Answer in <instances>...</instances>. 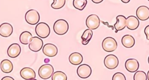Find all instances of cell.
<instances>
[{"mask_svg": "<svg viewBox=\"0 0 149 80\" xmlns=\"http://www.w3.org/2000/svg\"><path fill=\"white\" fill-rule=\"evenodd\" d=\"M13 32V26L8 22H4L0 25V35L4 37L10 36Z\"/></svg>", "mask_w": 149, "mask_h": 80, "instance_id": "obj_14", "label": "cell"}, {"mask_svg": "<svg viewBox=\"0 0 149 80\" xmlns=\"http://www.w3.org/2000/svg\"><path fill=\"white\" fill-rule=\"evenodd\" d=\"M126 69L130 73H134L139 68V63L136 59H129L125 62Z\"/></svg>", "mask_w": 149, "mask_h": 80, "instance_id": "obj_15", "label": "cell"}, {"mask_svg": "<svg viewBox=\"0 0 149 80\" xmlns=\"http://www.w3.org/2000/svg\"><path fill=\"white\" fill-rule=\"evenodd\" d=\"M21 77L26 80L34 79L36 78V73L33 69L30 67H24L20 72Z\"/></svg>", "mask_w": 149, "mask_h": 80, "instance_id": "obj_13", "label": "cell"}, {"mask_svg": "<svg viewBox=\"0 0 149 80\" xmlns=\"http://www.w3.org/2000/svg\"><path fill=\"white\" fill-rule=\"evenodd\" d=\"M87 3V0H73V5L74 8L79 10H83Z\"/></svg>", "mask_w": 149, "mask_h": 80, "instance_id": "obj_23", "label": "cell"}, {"mask_svg": "<svg viewBox=\"0 0 149 80\" xmlns=\"http://www.w3.org/2000/svg\"><path fill=\"white\" fill-rule=\"evenodd\" d=\"M94 3H100L101 2H102L104 0H91Z\"/></svg>", "mask_w": 149, "mask_h": 80, "instance_id": "obj_30", "label": "cell"}, {"mask_svg": "<svg viewBox=\"0 0 149 80\" xmlns=\"http://www.w3.org/2000/svg\"><path fill=\"white\" fill-rule=\"evenodd\" d=\"M139 26V19L134 16H130L126 18V27L130 30H135Z\"/></svg>", "mask_w": 149, "mask_h": 80, "instance_id": "obj_17", "label": "cell"}, {"mask_svg": "<svg viewBox=\"0 0 149 80\" xmlns=\"http://www.w3.org/2000/svg\"><path fill=\"white\" fill-rule=\"evenodd\" d=\"M54 73V67L49 64L42 65L38 69V75L42 79H48Z\"/></svg>", "mask_w": 149, "mask_h": 80, "instance_id": "obj_3", "label": "cell"}, {"mask_svg": "<svg viewBox=\"0 0 149 80\" xmlns=\"http://www.w3.org/2000/svg\"><path fill=\"white\" fill-rule=\"evenodd\" d=\"M117 47L116 41L112 37H105L102 42V49L106 52L114 51L117 48Z\"/></svg>", "mask_w": 149, "mask_h": 80, "instance_id": "obj_4", "label": "cell"}, {"mask_svg": "<svg viewBox=\"0 0 149 80\" xmlns=\"http://www.w3.org/2000/svg\"><path fill=\"white\" fill-rule=\"evenodd\" d=\"M134 80H147V74L143 71H137L134 76H133Z\"/></svg>", "mask_w": 149, "mask_h": 80, "instance_id": "obj_25", "label": "cell"}, {"mask_svg": "<svg viewBox=\"0 0 149 80\" xmlns=\"http://www.w3.org/2000/svg\"><path fill=\"white\" fill-rule=\"evenodd\" d=\"M36 33L41 37L45 39L50 34V28L48 25L45 22H40L36 26Z\"/></svg>", "mask_w": 149, "mask_h": 80, "instance_id": "obj_2", "label": "cell"}, {"mask_svg": "<svg viewBox=\"0 0 149 80\" xmlns=\"http://www.w3.org/2000/svg\"><path fill=\"white\" fill-rule=\"evenodd\" d=\"M104 63L107 68L113 70L116 68L118 66L119 60L116 56L110 54L105 56L104 60Z\"/></svg>", "mask_w": 149, "mask_h": 80, "instance_id": "obj_6", "label": "cell"}, {"mask_svg": "<svg viewBox=\"0 0 149 80\" xmlns=\"http://www.w3.org/2000/svg\"><path fill=\"white\" fill-rule=\"evenodd\" d=\"M121 41L122 45L126 48H132L135 44V39L130 35H124Z\"/></svg>", "mask_w": 149, "mask_h": 80, "instance_id": "obj_19", "label": "cell"}, {"mask_svg": "<svg viewBox=\"0 0 149 80\" xmlns=\"http://www.w3.org/2000/svg\"><path fill=\"white\" fill-rule=\"evenodd\" d=\"M148 63H149V56H148Z\"/></svg>", "mask_w": 149, "mask_h": 80, "instance_id": "obj_33", "label": "cell"}, {"mask_svg": "<svg viewBox=\"0 0 149 80\" xmlns=\"http://www.w3.org/2000/svg\"><path fill=\"white\" fill-rule=\"evenodd\" d=\"M33 36L30 32L28 31L23 32L19 37V40L23 44H27L30 42Z\"/></svg>", "mask_w": 149, "mask_h": 80, "instance_id": "obj_22", "label": "cell"}, {"mask_svg": "<svg viewBox=\"0 0 149 80\" xmlns=\"http://www.w3.org/2000/svg\"><path fill=\"white\" fill-rule=\"evenodd\" d=\"M92 36H93L92 30L90 29H86L81 36L82 44L87 45L90 42Z\"/></svg>", "mask_w": 149, "mask_h": 80, "instance_id": "obj_21", "label": "cell"}, {"mask_svg": "<svg viewBox=\"0 0 149 80\" xmlns=\"http://www.w3.org/2000/svg\"><path fill=\"white\" fill-rule=\"evenodd\" d=\"M53 29L56 34L63 35L68 31L69 24L66 20L63 19H59L54 24Z\"/></svg>", "mask_w": 149, "mask_h": 80, "instance_id": "obj_1", "label": "cell"}, {"mask_svg": "<svg viewBox=\"0 0 149 80\" xmlns=\"http://www.w3.org/2000/svg\"><path fill=\"white\" fill-rule=\"evenodd\" d=\"M2 80H14V79L12 77H5L3 78H2Z\"/></svg>", "mask_w": 149, "mask_h": 80, "instance_id": "obj_29", "label": "cell"}, {"mask_svg": "<svg viewBox=\"0 0 149 80\" xmlns=\"http://www.w3.org/2000/svg\"><path fill=\"white\" fill-rule=\"evenodd\" d=\"M136 16L141 21H145L149 18V8L144 5L139 6L136 10Z\"/></svg>", "mask_w": 149, "mask_h": 80, "instance_id": "obj_11", "label": "cell"}, {"mask_svg": "<svg viewBox=\"0 0 149 80\" xmlns=\"http://www.w3.org/2000/svg\"><path fill=\"white\" fill-rule=\"evenodd\" d=\"M148 1H149V0H148Z\"/></svg>", "mask_w": 149, "mask_h": 80, "instance_id": "obj_34", "label": "cell"}, {"mask_svg": "<svg viewBox=\"0 0 149 80\" xmlns=\"http://www.w3.org/2000/svg\"><path fill=\"white\" fill-rule=\"evenodd\" d=\"M0 67L2 72L5 73H10L13 70V64L8 59H4L1 62Z\"/></svg>", "mask_w": 149, "mask_h": 80, "instance_id": "obj_20", "label": "cell"}, {"mask_svg": "<svg viewBox=\"0 0 149 80\" xmlns=\"http://www.w3.org/2000/svg\"><path fill=\"white\" fill-rule=\"evenodd\" d=\"M21 52V48L19 44L13 43L8 47L7 54L8 55L12 58H15L18 56Z\"/></svg>", "mask_w": 149, "mask_h": 80, "instance_id": "obj_12", "label": "cell"}, {"mask_svg": "<svg viewBox=\"0 0 149 80\" xmlns=\"http://www.w3.org/2000/svg\"><path fill=\"white\" fill-rule=\"evenodd\" d=\"M147 79H148V80H149V71H148V73H147Z\"/></svg>", "mask_w": 149, "mask_h": 80, "instance_id": "obj_32", "label": "cell"}, {"mask_svg": "<svg viewBox=\"0 0 149 80\" xmlns=\"http://www.w3.org/2000/svg\"><path fill=\"white\" fill-rule=\"evenodd\" d=\"M58 48L53 44L47 43L42 47V52L45 56L53 57L58 54Z\"/></svg>", "mask_w": 149, "mask_h": 80, "instance_id": "obj_10", "label": "cell"}, {"mask_svg": "<svg viewBox=\"0 0 149 80\" xmlns=\"http://www.w3.org/2000/svg\"><path fill=\"white\" fill-rule=\"evenodd\" d=\"M67 76L62 71H56L52 75V80H66Z\"/></svg>", "mask_w": 149, "mask_h": 80, "instance_id": "obj_24", "label": "cell"}, {"mask_svg": "<svg viewBox=\"0 0 149 80\" xmlns=\"http://www.w3.org/2000/svg\"><path fill=\"white\" fill-rule=\"evenodd\" d=\"M112 80H126V77L122 73H116L112 77Z\"/></svg>", "mask_w": 149, "mask_h": 80, "instance_id": "obj_27", "label": "cell"}, {"mask_svg": "<svg viewBox=\"0 0 149 80\" xmlns=\"http://www.w3.org/2000/svg\"><path fill=\"white\" fill-rule=\"evenodd\" d=\"M116 22L114 24L116 32L123 29L126 26V18L123 15H118L116 17Z\"/></svg>", "mask_w": 149, "mask_h": 80, "instance_id": "obj_16", "label": "cell"}, {"mask_svg": "<svg viewBox=\"0 0 149 80\" xmlns=\"http://www.w3.org/2000/svg\"><path fill=\"white\" fill-rule=\"evenodd\" d=\"M91 68L87 64H82L80 65L77 69V74L81 78H87L91 74Z\"/></svg>", "mask_w": 149, "mask_h": 80, "instance_id": "obj_8", "label": "cell"}, {"mask_svg": "<svg viewBox=\"0 0 149 80\" xmlns=\"http://www.w3.org/2000/svg\"><path fill=\"white\" fill-rule=\"evenodd\" d=\"M130 1V0H121V1H122V2L125 3L129 2V1Z\"/></svg>", "mask_w": 149, "mask_h": 80, "instance_id": "obj_31", "label": "cell"}, {"mask_svg": "<svg viewBox=\"0 0 149 80\" xmlns=\"http://www.w3.org/2000/svg\"><path fill=\"white\" fill-rule=\"evenodd\" d=\"M40 19V16L38 12L34 9L28 10L25 14L26 21L30 25L37 24Z\"/></svg>", "mask_w": 149, "mask_h": 80, "instance_id": "obj_5", "label": "cell"}, {"mask_svg": "<svg viewBox=\"0 0 149 80\" xmlns=\"http://www.w3.org/2000/svg\"><path fill=\"white\" fill-rule=\"evenodd\" d=\"M86 24L88 29H96L100 26V19L96 14H90L86 19Z\"/></svg>", "mask_w": 149, "mask_h": 80, "instance_id": "obj_7", "label": "cell"}, {"mask_svg": "<svg viewBox=\"0 0 149 80\" xmlns=\"http://www.w3.org/2000/svg\"><path fill=\"white\" fill-rule=\"evenodd\" d=\"M144 33L146 35V37L147 40H149V25H147L145 28H144Z\"/></svg>", "mask_w": 149, "mask_h": 80, "instance_id": "obj_28", "label": "cell"}, {"mask_svg": "<svg viewBox=\"0 0 149 80\" xmlns=\"http://www.w3.org/2000/svg\"><path fill=\"white\" fill-rule=\"evenodd\" d=\"M43 47V41L40 37H33L29 43V49L33 52L39 51Z\"/></svg>", "mask_w": 149, "mask_h": 80, "instance_id": "obj_9", "label": "cell"}, {"mask_svg": "<svg viewBox=\"0 0 149 80\" xmlns=\"http://www.w3.org/2000/svg\"><path fill=\"white\" fill-rule=\"evenodd\" d=\"M65 0H54L51 4V7L54 9H59L64 6Z\"/></svg>", "mask_w": 149, "mask_h": 80, "instance_id": "obj_26", "label": "cell"}, {"mask_svg": "<svg viewBox=\"0 0 149 80\" xmlns=\"http://www.w3.org/2000/svg\"><path fill=\"white\" fill-rule=\"evenodd\" d=\"M69 60L73 65H79L83 62V56L79 52H73L69 55Z\"/></svg>", "mask_w": 149, "mask_h": 80, "instance_id": "obj_18", "label": "cell"}]
</instances>
